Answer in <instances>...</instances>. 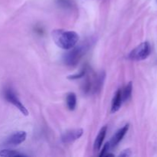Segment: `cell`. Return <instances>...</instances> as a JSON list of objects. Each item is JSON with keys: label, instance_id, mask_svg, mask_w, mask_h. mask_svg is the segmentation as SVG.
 <instances>
[{"label": "cell", "instance_id": "1", "mask_svg": "<svg viewBox=\"0 0 157 157\" xmlns=\"http://www.w3.org/2000/svg\"><path fill=\"white\" fill-rule=\"evenodd\" d=\"M52 36L55 44L64 50H69L75 47L79 40V36L77 32L63 29H55L52 31Z\"/></svg>", "mask_w": 157, "mask_h": 157}, {"label": "cell", "instance_id": "2", "mask_svg": "<svg viewBox=\"0 0 157 157\" xmlns=\"http://www.w3.org/2000/svg\"><path fill=\"white\" fill-rule=\"evenodd\" d=\"M87 45H76L69 49L67 53L64 55V61L67 65L75 66L79 63L80 60L85 54Z\"/></svg>", "mask_w": 157, "mask_h": 157}, {"label": "cell", "instance_id": "3", "mask_svg": "<svg viewBox=\"0 0 157 157\" xmlns=\"http://www.w3.org/2000/svg\"><path fill=\"white\" fill-rule=\"evenodd\" d=\"M151 52V47L149 42L145 41L136 46L130 52L128 58L132 61H142L146 59Z\"/></svg>", "mask_w": 157, "mask_h": 157}, {"label": "cell", "instance_id": "4", "mask_svg": "<svg viewBox=\"0 0 157 157\" xmlns=\"http://www.w3.org/2000/svg\"><path fill=\"white\" fill-rule=\"evenodd\" d=\"M4 95L6 99L7 100L9 103L13 104L16 108H18L22 114L25 115V116H27V115L29 114V111H28L27 108L23 105L22 103L20 101V100L18 99V97L16 96V94H15L11 89H7V90H6Z\"/></svg>", "mask_w": 157, "mask_h": 157}, {"label": "cell", "instance_id": "5", "mask_svg": "<svg viewBox=\"0 0 157 157\" xmlns=\"http://www.w3.org/2000/svg\"><path fill=\"white\" fill-rule=\"evenodd\" d=\"M84 130L82 129H74L64 133L61 136V140L64 144H68L79 139L83 135Z\"/></svg>", "mask_w": 157, "mask_h": 157}, {"label": "cell", "instance_id": "6", "mask_svg": "<svg viewBox=\"0 0 157 157\" xmlns=\"http://www.w3.org/2000/svg\"><path fill=\"white\" fill-rule=\"evenodd\" d=\"M27 134L25 131H18L6 139L5 144L7 146H16L21 144L26 140Z\"/></svg>", "mask_w": 157, "mask_h": 157}, {"label": "cell", "instance_id": "7", "mask_svg": "<svg viewBox=\"0 0 157 157\" xmlns=\"http://www.w3.org/2000/svg\"><path fill=\"white\" fill-rule=\"evenodd\" d=\"M129 130V124H127L124 127H123L122 128L120 129L112 137L111 141L110 142V145L111 147H115L116 146H117V144L121 142L123 140V138L124 137V136L126 135V133H127Z\"/></svg>", "mask_w": 157, "mask_h": 157}, {"label": "cell", "instance_id": "8", "mask_svg": "<svg viewBox=\"0 0 157 157\" xmlns=\"http://www.w3.org/2000/svg\"><path fill=\"white\" fill-rule=\"evenodd\" d=\"M123 98H122V90L119 89L115 94L114 97L113 98L111 104V113H116L117 111L120 110L121 105L123 104Z\"/></svg>", "mask_w": 157, "mask_h": 157}, {"label": "cell", "instance_id": "9", "mask_svg": "<svg viewBox=\"0 0 157 157\" xmlns=\"http://www.w3.org/2000/svg\"><path fill=\"white\" fill-rule=\"evenodd\" d=\"M107 126H104L100 130L99 133H98V136L96 137L94 141V150H99L102 147L103 142H104V139H105L106 134H107Z\"/></svg>", "mask_w": 157, "mask_h": 157}, {"label": "cell", "instance_id": "10", "mask_svg": "<svg viewBox=\"0 0 157 157\" xmlns=\"http://www.w3.org/2000/svg\"><path fill=\"white\" fill-rule=\"evenodd\" d=\"M66 104H67V108L70 110H74L77 105V97L76 94L73 92L67 94L66 98Z\"/></svg>", "mask_w": 157, "mask_h": 157}, {"label": "cell", "instance_id": "11", "mask_svg": "<svg viewBox=\"0 0 157 157\" xmlns=\"http://www.w3.org/2000/svg\"><path fill=\"white\" fill-rule=\"evenodd\" d=\"M0 156L3 157H22L26 156L25 154L20 153L16 150H2L0 151Z\"/></svg>", "mask_w": 157, "mask_h": 157}, {"label": "cell", "instance_id": "12", "mask_svg": "<svg viewBox=\"0 0 157 157\" xmlns=\"http://www.w3.org/2000/svg\"><path fill=\"white\" fill-rule=\"evenodd\" d=\"M132 90H133V84H132V82H130L126 85L124 90H122V98L124 102L130 99L132 94Z\"/></svg>", "mask_w": 157, "mask_h": 157}, {"label": "cell", "instance_id": "13", "mask_svg": "<svg viewBox=\"0 0 157 157\" xmlns=\"http://www.w3.org/2000/svg\"><path fill=\"white\" fill-rule=\"evenodd\" d=\"M111 148V147H110V143H107V144H105V145L103 147V149L102 150H101V153H100L99 156H105L108 153L109 150H110V149Z\"/></svg>", "mask_w": 157, "mask_h": 157}, {"label": "cell", "instance_id": "14", "mask_svg": "<svg viewBox=\"0 0 157 157\" xmlns=\"http://www.w3.org/2000/svg\"><path fill=\"white\" fill-rule=\"evenodd\" d=\"M85 73H86V69H83L82 71H80L79 74H76V75L69 76L68 78H70V79H78V78H82L83 76H84Z\"/></svg>", "mask_w": 157, "mask_h": 157}, {"label": "cell", "instance_id": "15", "mask_svg": "<svg viewBox=\"0 0 157 157\" xmlns=\"http://www.w3.org/2000/svg\"><path fill=\"white\" fill-rule=\"evenodd\" d=\"M58 4L61 6H64V7H68V6H72V2L71 0H57Z\"/></svg>", "mask_w": 157, "mask_h": 157}, {"label": "cell", "instance_id": "16", "mask_svg": "<svg viewBox=\"0 0 157 157\" xmlns=\"http://www.w3.org/2000/svg\"><path fill=\"white\" fill-rule=\"evenodd\" d=\"M130 155H131V151H130V150H124L121 154H120V156L127 157V156H130Z\"/></svg>", "mask_w": 157, "mask_h": 157}, {"label": "cell", "instance_id": "17", "mask_svg": "<svg viewBox=\"0 0 157 157\" xmlns=\"http://www.w3.org/2000/svg\"><path fill=\"white\" fill-rule=\"evenodd\" d=\"M156 2H157V0H156Z\"/></svg>", "mask_w": 157, "mask_h": 157}]
</instances>
